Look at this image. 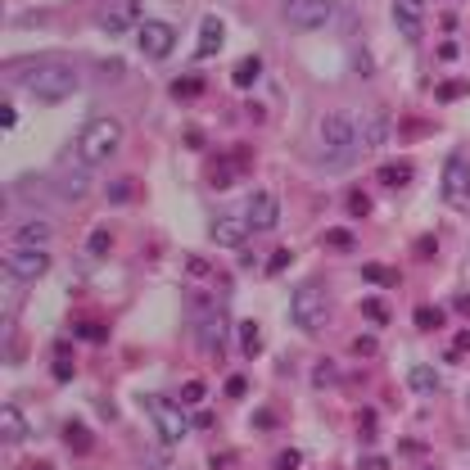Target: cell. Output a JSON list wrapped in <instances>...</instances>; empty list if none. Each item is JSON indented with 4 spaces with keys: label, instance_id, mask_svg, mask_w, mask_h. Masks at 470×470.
Returning a JSON list of instances; mask_svg holds the SVG:
<instances>
[{
    "label": "cell",
    "instance_id": "1",
    "mask_svg": "<svg viewBox=\"0 0 470 470\" xmlns=\"http://www.w3.org/2000/svg\"><path fill=\"white\" fill-rule=\"evenodd\" d=\"M14 77L23 82V91L36 95L41 104H59V100H68V95H77V86H82V72L68 64V59H32V64H14L9 68Z\"/></svg>",
    "mask_w": 470,
    "mask_h": 470
},
{
    "label": "cell",
    "instance_id": "2",
    "mask_svg": "<svg viewBox=\"0 0 470 470\" xmlns=\"http://www.w3.org/2000/svg\"><path fill=\"white\" fill-rule=\"evenodd\" d=\"M118 145H122V122L118 118H91L77 131V141H72V154L86 168H95V163H109L118 154Z\"/></svg>",
    "mask_w": 470,
    "mask_h": 470
},
{
    "label": "cell",
    "instance_id": "3",
    "mask_svg": "<svg viewBox=\"0 0 470 470\" xmlns=\"http://www.w3.org/2000/svg\"><path fill=\"white\" fill-rule=\"evenodd\" d=\"M200 303V321H195V339H200V349L204 357H213V362H222L226 357V344H231V317H226V307L213 303V299H195Z\"/></svg>",
    "mask_w": 470,
    "mask_h": 470
},
{
    "label": "cell",
    "instance_id": "4",
    "mask_svg": "<svg viewBox=\"0 0 470 470\" xmlns=\"http://www.w3.org/2000/svg\"><path fill=\"white\" fill-rule=\"evenodd\" d=\"M321 141H326V158L330 163H349V158L362 150V136H357V114H335L321 118Z\"/></svg>",
    "mask_w": 470,
    "mask_h": 470
},
{
    "label": "cell",
    "instance_id": "5",
    "mask_svg": "<svg viewBox=\"0 0 470 470\" xmlns=\"http://www.w3.org/2000/svg\"><path fill=\"white\" fill-rule=\"evenodd\" d=\"M290 317H294V326H299V330L321 335V330L330 326V299H326V290H321V285H299V290H294V299H290Z\"/></svg>",
    "mask_w": 470,
    "mask_h": 470
},
{
    "label": "cell",
    "instance_id": "6",
    "mask_svg": "<svg viewBox=\"0 0 470 470\" xmlns=\"http://www.w3.org/2000/svg\"><path fill=\"white\" fill-rule=\"evenodd\" d=\"M141 407H145V416L154 420L158 439H163L168 448H177V443L185 439V416H181V407H177V403L158 398V393H141Z\"/></svg>",
    "mask_w": 470,
    "mask_h": 470
},
{
    "label": "cell",
    "instance_id": "7",
    "mask_svg": "<svg viewBox=\"0 0 470 470\" xmlns=\"http://www.w3.org/2000/svg\"><path fill=\"white\" fill-rule=\"evenodd\" d=\"M443 204L452 213H470V168H466V154H448L443 163Z\"/></svg>",
    "mask_w": 470,
    "mask_h": 470
},
{
    "label": "cell",
    "instance_id": "8",
    "mask_svg": "<svg viewBox=\"0 0 470 470\" xmlns=\"http://www.w3.org/2000/svg\"><path fill=\"white\" fill-rule=\"evenodd\" d=\"M95 28L109 36H127L131 28H141V0H100Z\"/></svg>",
    "mask_w": 470,
    "mask_h": 470
},
{
    "label": "cell",
    "instance_id": "9",
    "mask_svg": "<svg viewBox=\"0 0 470 470\" xmlns=\"http://www.w3.org/2000/svg\"><path fill=\"white\" fill-rule=\"evenodd\" d=\"M50 185H55V195H59V200H82V195L91 190V168H86L82 158L68 150L64 158H59V168H55Z\"/></svg>",
    "mask_w": 470,
    "mask_h": 470
},
{
    "label": "cell",
    "instance_id": "10",
    "mask_svg": "<svg viewBox=\"0 0 470 470\" xmlns=\"http://www.w3.org/2000/svg\"><path fill=\"white\" fill-rule=\"evenodd\" d=\"M136 45H141L145 59H168L172 45H177V28H172V23H163V18H150V23H141V36H136Z\"/></svg>",
    "mask_w": 470,
    "mask_h": 470
},
{
    "label": "cell",
    "instance_id": "11",
    "mask_svg": "<svg viewBox=\"0 0 470 470\" xmlns=\"http://www.w3.org/2000/svg\"><path fill=\"white\" fill-rule=\"evenodd\" d=\"M285 23L299 32H317L330 23V0H285Z\"/></svg>",
    "mask_w": 470,
    "mask_h": 470
},
{
    "label": "cell",
    "instance_id": "12",
    "mask_svg": "<svg viewBox=\"0 0 470 470\" xmlns=\"http://www.w3.org/2000/svg\"><path fill=\"white\" fill-rule=\"evenodd\" d=\"M244 222H249V231H271L280 222V200L271 190H253L244 204Z\"/></svg>",
    "mask_w": 470,
    "mask_h": 470
},
{
    "label": "cell",
    "instance_id": "13",
    "mask_svg": "<svg viewBox=\"0 0 470 470\" xmlns=\"http://www.w3.org/2000/svg\"><path fill=\"white\" fill-rule=\"evenodd\" d=\"M5 271L18 280H36V276L50 271V253L45 249H14V253H5Z\"/></svg>",
    "mask_w": 470,
    "mask_h": 470
},
{
    "label": "cell",
    "instance_id": "14",
    "mask_svg": "<svg viewBox=\"0 0 470 470\" xmlns=\"http://www.w3.org/2000/svg\"><path fill=\"white\" fill-rule=\"evenodd\" d=\"M50 240H55V226L45 217L18 222V231H14V249H50Z\"/></svg>",
    "mask_w": 470,
    "mask_h": 470
},
{
    "label": "cell",
    "instance_id": "15",
    "mask_svg": "<svg viewBox=\"0 0 470 470\" xmlns=\"http://www.w3.org/2000/svg\"><path fill=\"white\" fill-rule=\"evenodd\" d=\"M249 222L244 217H213V240L222 249H244V240H249Z\"/></svg>",
    "mask_w": 470,
    "mask_h": 470
},
{
    "label": "cell",
    "instance_id": "16",
    "mask_svg": "<svg viewBox=\"0 0 470 470\" xmlns=\"http://www.w3.org/2000/svg\"><path fill=\"white\" fill-rule=\"evenodd\" d=\"M222 36H226L222 18H217V14H208V18H204V28H200V45H195V64H200V59H213V55L222 50Z\"/></svg>",
    "mask_w": 470,
    "mask_h": 470
},
{
    "label": "cell",
    "instance_id": "17",
    "mask_svg": "<svg viewBox=\"0 0 470 470\" xmlns=\"http://www.w3.org/2000/svg\"><path fill=\"white\" fill-rule=\"evenodd\" d=\"M420 9H425V0H393V18H398V32L407 41L420 36Z\"/></svg>",
    "mask_w": 470,
    "mask_h": 470
},
{
    "label": "cell",
    "instance_id": "18",
    "mask_svg": "<svg viewBox=\"0 0 470 470\" xmlns=\"http://www.w3.org/2000/svg\"><path fill=\"white\" fill-rule=\"evenodd\" d=\"M249 163V158H235V154H226V158H213V168H208V181L217 185V190H226V185H235V177H240V168Z\"/></svg>",
    "mask_w": 470,
    "mask_h": 470
},
{
    "label": "cell",
    "instance_id": "19",
    "mask_svg": "<svg viewBox=\"0 0 470 470\" xmlns=\"http://www.w3.org/2000/svg\"><path fill=\"white\" fill-rule=\"evenodd\" d=\"M385 131H389V122H385V114H376V109H366V114L357 118V136H362V150L380 145V141H385Z\"/></svg>",
    "mask_w": 470,
    "mask_h": 470
},
{
    "label": "cell",
    "instance_id": "20",
    "mask_svg": "<svg viewBox=\"0 0 470 470\" xmlns=\"http://www.w3.org/2000/svg\"><path fill=\"white\" fill-rule=\"evenodd\" d=\"M407 385H412V393L430 398V393H439V371L435 366H412L407 371Z\"/></svg>",
    "mask_w": 470,
    "mask_h": 470
},
{
    "label": "cell",
    "instance_id": "21",
    "mask_svg": "<svg viewBox=\"0 0 470 470\" xmlns=\"http://www.w3.org/2000/svg\"><path fill=\"white\" fill-rule=\"evenodd\" d=\"M0 425H5V443H23V439H28V420L18 416V407H14V403L0 407Z\"/></svg>",
    "mask_w": 470,
    "mask_h": 470
},
{
    "label": "cell",
    "instance_id": "22",
    "mask_svg": "<svg viewBox=\"0 0 470 470\" xmlns=\"http://www.w3.org/2000/svg\"><path fill=\"white\" fill-rule=\"evenodd\" d=\"M380 181H385L389 190H403V185L412 181V163H407V158H393V163H380Z\"/></svg>",
    "mask_w": 470,
    "mask_h": 470
},
{
    "label": "cell",
    "instance_id": "23",
    "mask_svg": "<svg viewBox=\"0 0 470 470\" xmlns=\"http://www.w3.org/2000/svg\"><path fill=\"white\" fill-rule=\"evenodd\" d=\"M362 280H366V285H380V290H393V285H398V271L385 267V263H366Z\"/></svg>",
    "mask_w": 470,
    "mask_h": 470
},
{
    "label": "cell",
    "instance_id": "24",
    "mask_svg": "<svg viewBox=\"0 0 470 470\" xmlns=\"http://www.w3.org/2000/svg\"><path fill=\"white\" fill-rule=\"evenodd\" d=\"M258 72H263V59H258V55L240 59V64H235V72H231V86H240V91H244V86L258 82Z\"/></svg>",
    "mask_w": 470,
    "mask_h": 470
},
{
    "label": "cell",
    "instance_id": "25",
    "mask_svg": "<svg viewBox=\"0 0 470 470\" xmlns=\"http://www.w3.org/2000/svg\"><path fill=\"white\" fill-rule=\"evenodd\" d=\"M195 95H204V77H200V72H185V77L172 82V100H195Z\"/></svg>",
    "mask_w": 470,
    "mask_h": 470
},
{
    "label": "cell",
    "instance_id": "26",
    "mask_svg": "<svg viewBox=\"0 0 470 470\" xmlns=\"http://www.w3.org/2000/svg\"><path fill=\"white\" fill-rule=\"evenodd\" d=\"M321 244H326V249H335V253H349V249H357V235H353L349 226H335V231L321 235Z\"/></svg>",
    "mask_w": 470,
    "mask_h": 470
},
{
    "label": "cell",
    "instance_id": "27",
    "mask_svg": "<svg viewBox=\"0 0 470 470\" xmlns=\"http://www.w3.org/2000/svg\"><path fill=\"white\" fill-rule=\"evenodd\" d=\"M109 249H114V235H109L104 226H95L91 235H86V253H91V258H104Z\"/></svg>",
    "mask_w": 470,
    "mask_h": 470
},
{
    "label": "cell",
    "instance_id": "28",
    "mask_svg": "<svg viewBox=\"0 0 470 470\" xmlns=\"http://www.w3.org/2000/svg\"><path fill=\"white\" fill-rule=\"evenodd\" d=\"M240 344H244V357H258V349H263V335H258V321H240Z\"/></svg>",
    "mask_w": 470,
    "mask_h": 470
},
{
    "label": "cell",
    "instance_id": "29",
    "mask_svg": "<svg viewBox=\"0 0 470 470\" xmlns=\"http://www.w3.org/2000/svg\"><path fill=\"white\" fill-rule=\"evenodd\" d=\"M412 321H416L420 330H439L443 326V307H430L425 303V307H416V312H412Z\"/></svg>",
    "mask_w": 470,
    "mask_h": 470
},
{
    "label": "cell",
    "instance_id": "30",
    "mask_svg": "<svg viewBox=\"0 0 470 470\" xmlns=\"http://www.w3.org/2000/svg\"><path fill=\"white\" fill-rule=\"evenodd\" d=\"M362 317L371 321V326H389V307L380 299H362Z\"/></svg>",
    "mask_w": 470,
    "mask_h": 470
},
{
    "label": "cell",
    "instance_id": "31",
    "mask_svg": "<svg viewBox=\"0 0 470 470\" xmlns=\"http://www.w3.org/2000/svg\"><path fill=\"white\" fill-rule=\"evenodd\" d=\"M109 335V330L100 326V321H77V326H72V339H91V344H100Z\"/></svg>",
    "mask_w": 470,
    "mask_h": 470
},
{
    "label": "cell",
    "instance_id": "32",
    "mask_svg": "<svg viewBox=\"0 0 470 470\" xmlns=\"http://www.w3.org/2000/svg\"><path fill=\"white\" fill-rule=\"evenodd\" d=\"M204 398H208V385H204V380H190V385L181 389V403H185V407H200Z\"/></svg>",
    "mask_w": 470,
    "mask_h": 470
},
{
    "label": "cell",
    "instance_id": "33",
    "mask_svg": "<svg viewBox=\"0 0 470 470\" xmlns=\"http://www.w3.org/2000/svg\"><path fill=\"white\" fill-rule=\"evenodd\" d=\"M68 448H72V452H86V448H91V435H86V425H77V420L68 425Z\"/></svg>",
    "mask_w": 470,
    "mask_h": 470
},
{
    "label": "cell",
    "instance_id": "34",
    "mask_svg": "<svg viewBox=\"0 0 470 470\" xmlns=\"http://www.w3.org/2000/svg\"><path fill=\"white\" fill-rule=\"evenodd\" d=\"M466 91H470V82H443V86H439V91H435V95H439V100H443V104H448V100H461V95H466Z\"/></svg>",
    "mask_w": 470,
    "mask_h": 470
},
{
    "label": "cell",
    "instance_id": "35",
    "mask_svg": "<svg viewBox=\"0 0 470 470\" xmlns=\"http://www.w3.org/2000/svg\"><path fill=\"white\" fill-rule=\"evenodd\" d=\"M349 213H353V217H366V213H371V200H366L362 190H349Z\"/></svg>",
    "mask_w": 470,
    "mask_h": 470
},
{
    "label": "cell",
    "instance_id": "36",
    "mask_svg": "<svg viewBox=\"0 0 470 470\" xmlns=\"http://www.w3.org/2000/svg\"><path fill=\"white\" fill-rule=\"evenodd\" d=\"M466 353H470V330H461V335L452 339V349H448V362H461Z\"/></svg>",
    "mask_w": 470,
    "mask_h": 470
},
{
    "label": "cell",
    "instance_id": "37",
    "mask_svg": "<svg viewBox=\"0 0 470 470\" xmlns=\"http://www.w3.org/2000/svg\"><path fill=\"white\" fill-rule=\"evenodd\" d=\"M299 466H303V452L299 448H285V452L276 457V470H299Z\"/></svg>",
    "mask_w": 470,
    "mask_h": 470
},
{
    "label": "cell",
    "instance_id": "38",
    "mask_svg": "<svg viewBox=\"0 0 470 470\" xmlns=\"http://www.w3.org/2000/svg\"><path fill=\"white\" fill-rule=\"evenodd\" d=\"M0 127H5V131H14V127H18V114H14V104H9V100L0 104Z\"/></svg>",
    "mask_w": 470,
    "mask_h": 470
},
{
    "label": "cell",
    "instance_id": "39",
    "mask_svg": "<svg viewBox=\"0 0 470 470\" xmlns=\"http://www.w3.org/2000/svg\"><path fill=\"white\" fill-rule=\"evenodd\" d=\"M109 200H114V204L131 200V181H114V185H109Z\"/></svg>",
    "mask_w": 470,
    "mask_h": 470
},
{
    "label": "cell",
    "instance_id": "40",
    "mask_svg": "<svg viewBox=\"0 0 470 470\" xmlns=\"http://www.w3.org/2000/svg\"><path fill=\"white\" fill-rule=\"evenodd\" d=\"M357 425H362V439L366 443L376 439V412H362V416H357Z\"/></svg>",
    "mask_w": 470,
    "mask_h": 470
},
{
    "label": "cell",
    "instance_id": "41",
    "mask_svg": "<svg viewBox=\"0 0 470 470\" xmlns=\"http://www.w3.org/2000/svg\"><path fill=\"white\" fill-rule=\"evenodd\" d=\"M55 376H59V380H72V362H68V349H59V362H55Z\"/></svg>",
    "mask_w": 470,
    "mask_h": 470
},
{
    "label": "cell",
    "instance_id": "42",
    "mask_svg": "<svg viewBox=\"0 0 470 470\" xmlns=\"http://www.w3.org/2000/svg\"><path fill=\"white\" fill-rule=\"evenodd\" d=\"M244 389H249V380H244V376H231L226 380V398H240Z\"/></svg>",
    "mask_w": 470,
    "mask_h": 470
},
{
    "label": "cell",
    "instance_id": "43",
    "mask_svg": "<svg viewBox=\"0 0 470 470\" xmlns=\"http://www.w3.org/2000/svg\"><path fill=\"white\" fill-rule=\"evenodd\" d=\"M457 55H461V45H457V41H443V45H439V59H443V64H452Z\"/></svg>",
    "mask_w": 470,
    "mask_h": 470
},
{
    "label": "cell",
    "instance_id": "44",
    "mask_svg": "<svg viewBox=\"0 0 470 470\" xmlns=\"http://www.w3.org/2000/svg\"><path fill=\"white\" fill-rule=\"evenodd\" d=\"M290 258H294L290 249H280V253H276V258H271V263H267V271H285V267H290Z\"/></svg>",
    "mask_w": 470,
    "mask_h": 470
},
{
    "label": "cell",
    "instance_id": "45",
    "mask_svg": "<svg viewBox=\"0 0 470 470\" xmlns=\"http://www.w3.org/2000/svg\"><path fill=\"white\" fill-rule=\"evenodd\" d=\"M185 271H190V276H208V271H213V267H208L204 258H190V263H185Z\"/></svg>",
    "mask_w": 470,
    "mask_h": 470
},
{
    "label": "cell",
    "instance_id": "46",
    "mask_svg": "<svg viewBox=\"0 0 470 470\" xmlns=\"http://www.w3.org/2000/svg\"><path fill=\"white\" fill-rule=\"evenodd\" d=\"M357 470H389V461H385V457H362V466H357Z\"/></svg>",
    "mask_w": 470,
    "mask_h": 470
},
{
    "label": "cell",
    "instance_id": "47",
    "mask_svg": "<svg viewBox=\"0 0 470 470\" xmlns=\"http://www.w3.org/2000/svg\"><path fill=\"white\" fill-rule=\"evenodd\" d=\"M330 380H335V366L321 362V366H317V385H330Z\"/></svg>",
    "mask_w": 470,
    "mask_h": 470
},
{
    "label": "cell",
    "instance_id": "48",
    "mask_svg": "<svg viewBox=\"0 0 470 470\" xmlns=\"http://www.w3.org/2000/svg\"><path fill=\"white\" fill-rule=\"evenodd\" d=\"M235 466V452H217L213 457V470H231Z\"/></svg>",
    "mask_w": 470,
    "mask_h": 470
},
{
    "label": "cell",
    "instance_id": "49",
    "mask_svg": "<svg viewBox=\"0 0 470 470\" xmlns=\"http://www.w3.org/2000/svg\"><path fill=\"white\" fill-rule=\"evenodd\" d=\"M416 249H420V258H435V235H420Z\"/></svg>",
    "mask_w": 470,
    "mask_h": 470
},
{
    "label": "cell",
    "instance_id": "50",
    "mask_svg": "<svg viewBox=\"0 0 470 470\" xmlns=\"http://www.w3.org/2000/svg\"><path fill=\"white\" fill-rule=\"evenodd\" d=\"M353 349H357V353H362V357H371V353H376V339H357V344H353Z\"/></svg>",
    "mask_w": 470,
    "mask_h": 470
},
{
    "label": "cell",
    "instance_id": "51",
    "mask_svg": "<svg viewBox=\"0 0 470 470\" xmlns=\"http://www.w3.org/2000/svg\"><path fill=\"white\" fill-rule=\"evenodd\" d=\"M195 425H200V430H213V412H195Z\"/></svg>",
    "mask_w": 470,
    "mask_h": 470
},
{
    "label": "cell",
    "instance_id": "52",
    "mask_svg": "<svg viewBox=\"0 0 470 470\" xmlns=\"http://www.w3.org/2000/svg\"><path fill=\"white\" fill-rule=\"evenodd\" d=\"M457 307H461V312H470V294H461V299H457Z\"/></svg>",
    "mask_w": 470,
    "mask_h": 470
}]
</instances>
